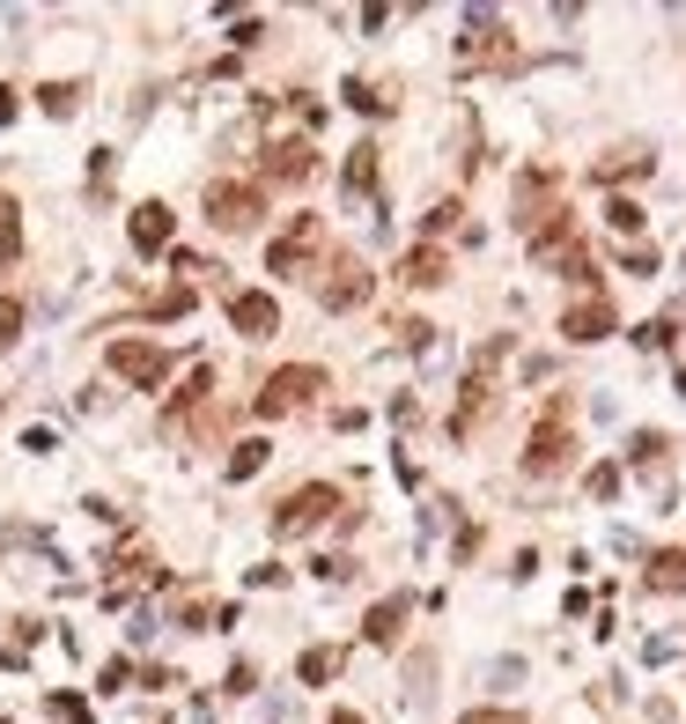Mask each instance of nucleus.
<instances>
[{
  "label": "nucleus",
  "mask_w": 686,
  "mask_h": 724,
  "mask_svg": "<svg viewBox=\"0 0 686 724\" xmlns=\"http://www.w3.org/2000/svg\"><path fill=\"white\" fill-rule=\"evenodd\" d=\"M325 724H369V717H355V710H333V717H325Z\"/></svg>",
  "instance_id": "c756f323"
},
{
  "label": "nucleus",
  "mask_w": 686,
  "mask_h": 724,
  "mask_svg": "<svg viewBox=\"0 0 686 724\" xmlns=\"http://www.w3.org/2000/svg\"><path fill=\"white\" fill-rule=\"evenodd\" d=\"M163 245H171V207L141 201L133 207V251H163Z\"/></svg>",
  "instance_id": "9b49d317"
},
{
  "label": "nucleus",
  "mask_w": 686,
  "mask_h": 724,
  "mask_svg": "<svg viewBox=\"0 0 686 724\" xmlns=\"http://www.w3.org/2000/svg\"><path fill=\"white\" fill-rule=\"evenodd\" d=\"M399 281H406V289H443V281H450V259H443L436 245H421V251H406Z\"/></svg>",
  "instance_id": "ddd939ff"
},
{
  "label": "nucleus",
  "mask_w": 686,
  "mask_h": 724,
  "mask_svg": "<svg viewBox=\"0 0 686 724\" xmlns=\"http://www.w3.org/2000/svg\"><path fill=\"white\" fill-rule=\"evenodd\" d=\"M568 466H576V436H568V400H554V407H546V422L532 429V444H524V474L554 480V474H568Z\"/></svg>",
  "instance_id": "f257e3e1"
},
{
  "label": "nucleus",
  "mask_w": 686,
  "mask_h": 724,
  "mask_svg": "<svg viewBox=\"0 0 686 724\" xmlns=\"http://www.w3.org/2000/svg\"><path fill=\"white\" fill-rule=\"evenodd\" d=\"M369 185H377V149L362 141V149L347 155V193H369Z\"/></svg>",
  "instance_id": "f3484780"
},
{
  "label": "nucleus",
  "mask_w": 686,
  "mask_h": 724,
  "mask_svg": "<svg viewBox=\"0 0 686 724\" xmlns=\"http://www.w3.org/2000/svg\"><path fill=\"white\" fill-rule=\"evenodd\" d=\"M295 673H303V688H325V680L340 673V650H303V666H295Z\"/></svg>",
  "instance_id": "dca6fc26"
},
{
  "label": "nucleus",
  "mask_w": 686,
  "mask_h": 724,
  "mask_svg": "<svg viewBox=\"0 0 686 724\" xmlns=\"http://www.w3.org/2000/svg\"><path fill=\"white\" fill-rule=\"evenodd\" d=\"M15 333H23V303L0 296V341H15Z\"/></svg>",
  "instance_id": "a878e982"
},
{
  "label": "nucleus",
  "mask_w": 686,
  "mask_h": 724,
  "mask_svg": "<svg viewBox=\"0 0 686 724\" xmlns=\"http://www.w3.org/2000/svg\"><path fill=\"white\" fill-rule=\"evenodd\" d=\"M340 510V488L333 480H311V488H295V496L273 503V540H295V532H318L325 518Z\"/></svg>",
  "instance_id": "f03ea898"
},
{
  "label": "nucleus",
  "mask_w": 686,
  "mask_h": 724,
  "mask_svg": "<svg viewBox=\"0 0 686 724\" xmlns=\"http://www.w3.org/2000/svg\"><path fill=\"white\" fill-rule=\"evenodd\" d=\"M148 311H155V318H185V311H193V289H163Z\"/></svg>",
  "instance_id": "4be33fe9"
},
{
  "label": "nucleus",
  "mask_w": 686,
  "mask_h": 724,
  "mask_svg": "<svg viewBox=\"0 0 686 724\" xmlns=\"http://www.w3.org/2000/svg\"><path fill=\"white\" fill-rule=\"evenodd\" d=\"M406 614H414V599H406V592H399V599H377V606H369V622H362V636H369V644H399Z\"/></svg>",
  "instance_id": "f8f14e48"
},
{
  "label": "nucleus",
  "mask_w": 686,
  "mask_h": 724,
  "mask_svg": "<svg viewBox=\"0 0 686 724\" xmlns=\"http://www.w3.org/2000/svg\"><path fill=\"white\" fill-rule=\"evenodd\" d=\"M458 724H524V717H510V710H466Z\"/></svg>",
  "instance_id": "cd10ccee"
},
{
  "label": "nucleus",
  "mask_w": 686,
  "mask_h": 724,
  "mask_svg": "<svg viewBox=\"0 0 686 724\" xmlns=\"http://www.w3.org/2000/svg\"><path fill=\"white\" fill-rule=\"evenodd\" d=\"M318 392H325V370H318V363H288V370H273V377H266V392H259V414H266V422H273V414H295V407H311Z\"/></svg>",
  "instance_id": "20e7f679"
},
{
  "label": "nucleus",
  "mask_w": 686,
  "mask_h": 724,
  "mask_svg": "<svg viewBox=\"0 0 686 724\" xmlns=\"http://www.w3.org/2000/svg\"><path fill=\"white\" fill-rule=\"evenodd\" d=\"M37 97H45V111H52V119H67L74 104H81V97H74V82H52V89H37Z\"/></svg>",
  "instance_id": "5701e85b"
},
{
  "label": "nucleus",
  "mask_w": 686,
  "mask_h": 724,
  "mask_svg": "<svg viewBox=\"0 0 686 724\" xmlns=\"http://www.w3.org/2000/svg\"><path fill=\"white\" fill-rule=\"evenodd\" d=\"M311 171H318V149H311V141H273V149H266V177H273V185H303Z\"/></svg>",
  "instance_id": "9d476101"
},
{
  "label": "nucleus",
  "mask_w": 686,
  "mask_h": 724,
  "mask_svg": "<svg viewBox=\"0 0 686 724\" xmlns=\"http://www.w3.org/2000/svg\"><path fill=\"white\" fill-rule=\"evenodd\" d=\"M650 592H686V554L679 548L650 554Z\"/></svg>",
  "instance_id": "4468645a"
},
{
  "label": "nucleus",
  "mask_w": 686,
  "mask_h": 724,
  "mask_svg": "<svg viewBox=\"0 0 686 724\" xmlns=\"http://www.w3.org/2000/svg\"><path fill=\"white\" fill-rule=\"evenodd\" d=\"M259 466H266V444L251 436V444H237V458H229V480H251Z\"/></svg>",
  "instance_id": "6ab92c4d"
},
{
  "label": "nucleus",
  "mask_w": 686,
  "mask_h": 724,
  "mask_svg": "<svg viewBox=\"0 0 686 724\" xmlns=\"http://www.w3.org/2000/svg\"><path fill=\"white\" fill-rule=\"evenodd\" d=\"M369 289H377V281H369V267L355 259V251L325 259V281H318V303H325V311H362Z\"/></svg>",
  "instance_id": "39448f33"
},
{
  "label": "nucleus",
  "mask_w": 686,
  "mask_h": 724,
  "mask_svg": "<svg viewBox=\"0 0 686 724\" xmlns=\"http://www.w3.org/2000/svg\"><path fill=\"white\" fill-rule=\"evenodd\" d=\"M606 223H613L620 237H642V207L635 201H613V207H606Z\"/></svg>",
  "instance_id": "412c9836"
},
{
  "label": "nucleus",
  "mask_w": 686,
  "mask_h": 724,
  "mask_svg": "<svg viewBox=\"0 0 686 724\" xmlns=\"http://www.w3.org/2000/svg\"><path fill=\"white\" fill-rule=\"evenodd\" d=\"M598 177H606V185H620V177H650V155H628V163H620V155H613V163H598Z\"/></svg>",
  "instance_id": "aec40b11"
},
{
  "label": "nucleus",
  "mask_w": 686,
  "mask_h": 724,
  "mask_svg": "<svg viewBox=\"0 0 686 724\" xmlns=\"http://www.w3.org/2000/svg\"><path fill=\"white\" fill-rule=\"evenodd\" d=\"M259 215H266V193L259 185H237V177H215L207 185V223L215 229L237 237V229H259Z\"/></svg>",
  "instance_id": "7ed1b4c3"
},
{
  "label": "nucleus",
  "mask_w": 686,
  "mask_h": 724,
  "mask_svg": "<svg viewBox=\"0 0 686 724\" xmlns=\"http://www.w3.org/2000/svg\"><path fill=\"white\" fill-rule=\"evenodd\" d=\"M229 325H237L244 341H266V333H281V303L259 296V289H237V296H229Z\"/></svg>",
  "instance_id": "6e6552de"
},
{
  "label": "nucleus",
  "mask_w": 686,
  "mask_h": 724,
  "mask_svg": "<svg viewBox=\"0 0 686 724\" xmlns=\"http://www.w3.org/2000/svg\"><path fill=\"white\" fill-rule=\"evenodd\" d=\"M111 370H119L126 385H141V392H155V385L171 377V355L155 348V341H111Z\"/></svg>",
  "instance_id": "0eeeda50"
},
{
  "label": "nucleus",
  "mask_w": 686,
  "mask_h": 724,
  "mask_svg": "<svg viewBox=\"0 0 686 724\" xmlns=\"http://www.w3.org/2000/svg\"><path fill=\"white\" fill-rule=\"evenodd\" d=\"M628 458H635V466H657V458H664V436H657V429H642V436H635V451H628Z\"/></svg>",
  "instance_id": "b1692460"
},
{
  "label": "nucleus",
  "mask_w": 686,
  "mask_h": 724,
  "mask_svg": "<svg viewBox=\"0 0 686 724\" xmlns=\"http://www.w3.org/2000/svg\"><path fill=\"white\" fill-rule=\"evenodd\" d=\"M562 333H568V341H584V348H590V341H606V333H613V303H606V296L568 303V311H562Z\"/></svg>",
  "instance_id": "1a4fd4ad"
},
{
  "label": "nucleus",
  "mask_w": 686,
  "mask_h": 724,
  "mask_svg": "<svg viewBox=\"0 0 686 724\" xmlns=\"http://www.w3.org/2000/svg\"><path fill=\"white\" fill-rule=\"evenodd\" d=\"M318 245H325V223H318V215H295V223L266 245V274H303Z\"/></svg>",
  "instance_id": "423d86ee"
},
{
  "label": "nucleus",
  "mask_w": 686,
  "mask_h": 724,
  "mask_svg": "<svg viewBox=\"0 0 686 724\" xmlns=\"http://www.w3.org/2000/svg\"><path fill=\"white\" fill-rule=\"evenodd\" d=\"M311 570H318L325 584H347V576H355V562H347V554H318V562H311Z\"/></svg>",
  "instance_id": "393cba45"
},
{
  "label": "nucleus",
  "mask_w": 686,
  "mask_h": 724,
  "mask_svg": "<svg viewBox=\"0 0 686 724\" xmlns=\"http://www.w3.org/2000/svg\"><path fill=\"white\" fill-rule=\"evenodd\" d=\"M494 52H510V45H502V23H488V15H472V37H466V67H472V60H494Z\"/></svg>",
  "instance_id": "2eb2a0df"
},
{
  "label": "nucleus",
  "mask_w": 686,
  "mask_h": 724,
  "mask_svg": "<svg viewBox=\"0 0 686 724\" xmlns=\"http://www.w3.org/2000/svg\"><path fill=\"white\" fill-rule=\"evenodd\" d=\"M23 251V223H15V201L0 193V259H15Z\"/></svg>",
  "instance_id": "a211bd4d"
},
{
  "label": "nucleus",
  "mask_w": 686,
  "mask_h": 724,
  "mask_svg": "<svg viewBox=\"0 0 686 724\" xmlns=\"http://www.w3.org/2000/svg\"><path fill=\"white\" fill-rule=\"evenodd\" d=\"M590 496H620V466H590Z\"/></svg>",
  "instance_id": "bb28decb"
},
{
  "label": "nucleus",
  "mask_w": 686,
  "mask_h": 724,
  "mask_svg": "<svg viewBox=\"0 0 686 724\" xmlns=\"http://www.w3.org/2000/svg\"><path fill=\"white\" fill-rule=\"evenodd\" d=\"M15 119V89H0V126Z\"/></svg>",
  "instance_id": "c85d7f7f"
}]
</instances>
